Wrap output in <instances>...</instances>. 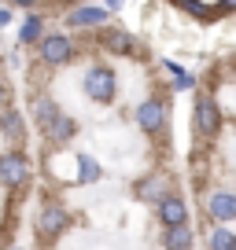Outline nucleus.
Here are the masks:
<instances>
[{"label": "nucleus", "instance_id": "nucleus-6", "mask_svg": "<svg viewBox=\"0 0 236 250\" xmlns=\"http://www.w3.org/2000/svg\"><path fill=\"white\" fill-rule=\"evenodd\" d=\"M111 15V4H81V8L67 11V26L74 30H89V26H103Z\"/></svg>", "mask_w": 236, "mask_h": 250}, {"label": "nucleus", "instance_id": "nucleus-2", "mask_svg": "<svg viewBox=\"0 0 236 250\" xmlns=\"http://www.w3.org/2000/svg\"><path fill=\"white\" fill-rule=\"evenodd\" d=\"M118 92V78L111 66H103V62H96V66H89L85 70V96L96 103H111Z\"/></svg>", "mask_w": 236, "mask_h": 250}, {"label": "nucleus", "instance_id": "nucleus-12", "mask_svg": "<svg viewBox=\"0 0 236 250\" xmlns=\"http://www.w3.org/2000/svg\"><path fill=\"white\" fill-rule=\"evenodd\" d=\"M23 129L26 125H23V114H19V110H0V133L8 136L11 144L23 140Z\"/></svg>", "mask_w": 236, "mask_h": 250}, {"label": "nucleus", "instance_id": "nucleus-14", "mask_svg": "<svg viewBox=\"0 0 236 250\" xmlns=\"http://www.w3.org/2000/svg\"><path fill=\"white\" fill-rule=\"evenodd\" d=\"M207 247H211V250H236V232H233V228H225V225H214Z\"/></svg>", "mask_w": 236, "mask_h": 250}, {"label": "nucleus", "instance_id": "nucleus-20", "mask_svg": "<svg viewBox=\"0 0 236 250\" xmlns=\"http://www.w3.org/2000/svg\"><path fill=\"white\" fill-rule=\"evenodd\" d=\"M4 103H8V85L0 81V107H4Z\"/></svg>", "mask_w": 236, "mask_h": 250}, {"label": "nucleus", "instance_id": "nucleus-15", "mask_svg": "<svg viewBox=\"0 0 236 250\" xmlns=\"http://www.w3.org/2000/svg\"><path fill=\"white\" fill-rule=\"evenodd\" d=\"M166 250H192L189 225H185V228H170V232H166Z\"/></svg>", "mask_w": 236, "mask_h": 250}, {"label": "nucleus", "instance_id": "nucleus-19", "mask_svg": "<svg viewBox=\"0 0 236 250\" xmlns=\"http://www.w3.org/2000/svg\"><path fill=\"white\" fill-rule=\"evenodd\" d=\"M11 22V8H8V4H0V26H8Z\"/></svg>", "mask_w": 236, "mask_h": 250}, {"label": "nucleus", "instance_id": "nucleus-16", "mask_svg": "<svg viewBox=\"0 0 236 250\" xmlns=\"http://www.w3.org/2000/svg\"><path fill=\"white\" fill-rule=\"evenodd\" d=\"M78 177L85 180V184H96V180L103 177V169H100V162H96V158H89V155H78Z\"/></svg>", "mask_w": 236, "mask_h": 250}, {"label": "nucleus", "instance_id": "nucleus-18", "mask_svg": "<svg viewBox=\"0 0 236 250\" xmlns=\"http://www.w3.org/2000/svg\"><path fill=\"white\" fill-rule=\"evenodd\" d=\"M166 70L173 74V88H192V74L189 70H181L177 62H166Z\"/></svg>", "mask_w": 236, "mask_h": 250}, {"label": "nucleus", "instance_id": "nucleus-3", "mask_svg": "<svg viewBox=\"0 0 236 250\" xmlns=\"http://www.w3.org/2000/svg\"><path fill=\"white\" fill-rule=\"evenodd\" d=\"M30 180V158L23 151H0V184L19 188Z\"/></svg>", "mask_w": 236, "mask_h": 250}, {"label": "nucleus", "instance_id": "nucleus-5", "mask_svg": "<svg viewBox=\"0 0 236 250\" xmlns=\"http://www.w3.org/2000/svg\"><path fill=\"white\" fill-rule=\"evenodd\" d=\"M67 225H71L67 206L63 203H45V210H41V217H37V232L48 235V239H55L59 232H67Z\"/></svg>", "mask_w": 236, "mask_h": 250}, {"label": "nucleus", "instance_id": "nucleus-10", "mask_svg": "<svg viewBox=\"0 0 236 250\" xmlns=\"http://www.w3.org/2000/svg\"><path fill=\"white\" fill-rule=\"evenodd\" d=\"M207 213H211L218 225L236 221V195H229V191H214V195L207 199Z\"/></svg>", "mask_w": 236, "mask_h": 250}, {"label": "nucleus", "instance_id": "nucleus-13", "mask_svg": "<svg viewBox=\"0 0 236 250\" xmlns=\"http://www.w3.org/2000/svg\"><path fill=\"white\" fill-rule=\"evenodd\" d=\"M41 15H26L23 19V26H19V41H23V44H41V41H45V33H41Z\"/></svg>", "mask_w": 236, "mask_h": 250}, {"label": "nucleus", "instance_id": "nucleus-8", "mask_svg": "<svg viewBox=\"0 0 236 250\" xmlns=\"http://www.w3.org/2000/svg\"><path fill=\"white\" fill-rule=\"evenodd\" d=\"M137 125H141L144 133H159V129L166 125V103L155 100V96L144 100L141 107H137Z\"/></svg>", "mask_w": 236, "mask_h": 250}, {"label": "nucleus", "instance_id": "nucleus-7", "mask_svg": "<svg viewBox=\"0 0 236 250\" xmlns=\"http://www.w3.org/2000/svg\"><path fill=\"white\" fill-rule=\"evenodd\" d=\"M218 125H221L218 103H214L211 96H199V100H196V133L199 136H214V133H218Z\"/></svg>", "mask_w": 236, "mask_h": 250}, {"label": "nucleus", "instance_id": "nucleus-17", "mask_svg": "<svg viewBox=\"0 0 236 250\" xmlns=\"http://www.w3.org/2000/svg\"><path fill=\"white\" fill-rule=\"evenodd\" d=\"M137 195H141V199H151V203H163V180H144V184L141 188H137Z\"/></svg>", "mask_w": 236, "mask_h": 250}, {"label": "nucleus", "instance_id": "nucleus-9", "mask_svg": "<svg viewBox=\"0 0 236 250\" xmlns=\"http://www.w3.org/2000/svg\"><path fill=\"white\" fill-rule=\"evenodd\" d=\"M159 221H163L166 228H185L189 225V206H185V199L166 195L163 203H159Z\"/></svg>", "mask_w": 236, "mask_h": 250}, {"label": "nucleus", "instance_id": "nucleus-4", "mask_svg": "<svg viewBox=\"0 0 236 250\" xmlns=\"http://www.w3.org/2000/svg\"><path fill=\"white\" fill-rule=\"evenodd\" d=\"M37 52H41V59L52 62V66H63V62L74 59V44H71L67 33H48V37L37 44Z\"/></svg>", "mask_w": 236, "mask_h": 250}, {"label": "nucleus", "instance_id": "nucleus-1", "mask_svg": "<svg viewBox=\"0 0 236 250\" xmlns=\"http://www.w3.org/2000/svg\"><path fill=\"white\" fill-rule=\"evenodd\" d=\"M33 118H37L41 133L48 136L52 144H67L74 140V133H78V125H74V118L67 114L59 103H52L48 96H41V100H33Z\"/></svg>", "mask_w": 236, "mask_h": 250}, {"label": "nucleus", "instance_id": "nucleus-11", "mask_svg": "<svg viewBox=\"0 0 236 250\" xmlns=\"http://www.w3.org/2000/svg\"><path fill=\"white\" fill-rule=\"evenodd\" d=\"M103 44H107L111 52H122V55H137V41H133V33H126V30H107Z\"/></svg>", "mask_w": 236, "mask_h": 250}]
</instances>
